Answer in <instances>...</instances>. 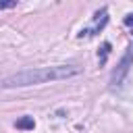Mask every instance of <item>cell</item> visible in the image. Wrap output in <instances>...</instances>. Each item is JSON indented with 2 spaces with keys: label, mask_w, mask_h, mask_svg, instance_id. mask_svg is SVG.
<instances>
[{
  "label": "cell",
  "mask_w": 133,
  "mask_h": 133,
  "mask_svg": "<svg viewBox=\"0 0 133 133\" xmlns=\"http://www.w3.org/2000/svg\"><path fill=\"white\" fill-rule=\"evenodd\" d=\"M81 73V66L77 64H52V66H37V69H23L17 71L0 81V87L15 89V87H29L39 85L48 81H62L69 77H75Z\"/></svg>",
  "instance_id": "6da1fadb"
},
{
  "label": "cell",
  "mask_w": 133,
  "mask_h": 133,
  "mask_svg": "<svg viewBox=\"0 0 133 133\" xmlns=\"http://www.w3.org/2000/svg\"><path fill=\"white\" fill-rule=\"evenodd\" d=\"M15 127L27 131V129H33V127H35V121H33V116H21V118L15 123Z\"/></svg>",
  "instance_id": "7a4b0ae2"
},
{
  "label": "cell",
  "mask_w": 133,
  "mask_h": 133,
  "mask_svg": "<svg viewBox=\"0 0 133 133\" xmlns=\"http://www.w3.org/2000/svg\"><path fill=\"white\" fill-rule=\"evenodd\" d=\"M17 4V0H0V10L2 8H10V6H15Z\"/></svg>",
  "instance_id": "3957f363"
},
{
  "label": "cell",
  "mask_w": 133,
  "mask_h": 133,
  "mask_svg": "<svg viewBox=\"0 0 133 133\" xmlns=\"http://www.w3.org/2000/svg\"><path fill=\"white\" fill-rule=\"evenodd\" d=\"M108 50H110V44H104V46H102V58H100V62H104V60H106Z\"/></svg>",
  "instance_id": "277c9868"
},
{
  "label": "cell",
  "mask_w": 133,
  "mask_h": 133,
  "mask_svg": "<svg viewBox=\"0 0 133 133\" xmlns=\"http://www.w3.org/2000/svg\"><path fill=\"white\" fill-rule=\"evenodd\" d=\"M125 23L131 27V25H133V15H127V17H125Z\"/></svg>",
  "instance_id": "5b68a950"
}]
</instances>
